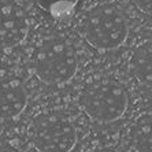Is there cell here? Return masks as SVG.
Returning <instances> with one entry per match:
<instances>
[{"instance_id":"obj_1","label":"cell","mask_w":152,"mask_h":152,"mask_svg":"<svg viewBox=\"0 0 152 152\" xmlns=\"http://www.w3.org/2000/svg\"><path fill=\"white\" fill-rule=\"evenodd\" d=\"M36 75L48 85H62L74 78L78 69L77 52L64 36L42 37L33 52Z\"/></svg>"},{"instance_id":"obj_2","label":"cell","mask_w":152,"mask_h":152,"mask_svg":"<svg viewBox=\"0 0 152 152\" xmlns=\"http://www.w3.org/2000/svg\"><path fill=\"white\" fill-rule=\"evenodd\" d=\"M82 34L91 47L113 51L124 45L129 34V23L122 8L114 3H100L85 14Z\"/></svg>"},{"instance_id":"obj_3","label":"cell","mask_w":152,"mask_h":152,"mask_svg":"<svg viewBox=\"0 0 152 152\" xmlns=\"http://www.w3.org/2000/svg\"><path fill=\"white\" fill-rule=\"evenodd\" d=\"M80 106L91 119L107 124L119 119L129 106L124 85L114 78H96L86 84L80 95Z\"/></svg>"},{"instance_id":"obj_4","label":"cell","mask_w":152,"mask_h":152,"mask_svg":"<svg viewBox=\"0 0 152 152\" xmlns=\"http://www.w3.org/2000/svg\"><path fill=\"white\" fill-rule=\"evenodd\" d=\"M33 145L39 152H70L77 142V129L59 111H44L32 122Z\"/></svg>"},{"instance_id":"obj_5","label":"cell","mask_w":152,"mask_h":152,"mask_svg":"<svg viewBox=\"0 0 152 152\" xmlns=\"http://www.w3.org/2000/svg\"><path fill=\"white\" fill-rule=\"evenodd\" d=\"M29 32L28 12L17 0H0V48L19 45Z\"/></svg>"},{"instance_id":"obj_6","label":"cell","mask_w":152,"mask_h":152,"mask_svg":"<svg viewBox=\"0 0 152 152\" xmlns=\"http://www.w3.org/2000/svg\"><path fill=\"white\" fill-rule=\"evenodd\" d=\"M28 104V91L19 77L0 73V119H14Z\"/></svg>"},{"instance_id":"obj_7","label":"cell","mask_w":152,"mask_h":152,"mask_svg":"<svg viewBox=\"0 0 152 152\" xmlns=\"http://www.w3.org/2000/svg\"><path fill=\"white\" fill-rule=\"evenodd\" d=\"M132 67H133V73L140 84L141 89L145 92V95L148 96V99L151 97V41L142 42L141 45H138L136 51L133 52L132 56Z\"/></svg>"},{"instance_id":"obj_8","label":"cell","mask_w":152,"mask_h":152,"mask_svg":"<svg viewBox=\"0 0 152 152\" xmlns=\"http://www.w3.org/2000/svg\"><path fill=\"white\" fill-rule=\"evenodd\" d=\"M130 142L136 152H151V113L140 114L130 127Z\"/></svg>"},{"instance_id":"obj_9","label":"cell","mask_w":152,"mask_h":152,"mask_svg":"<svg viewBox=\"0 0 152 152\" xmlns=\"http://www.w3.org/2000/svg\"><path fill=\"white\" fill-rule=\"evenodd\" d=\"M39 7L59 22H64L73 17L78 0H36Z\"/></svg>"},{"instance_id":"obj_10","label":"cell","mask_w":152,"mask_h":152,"mask_svg":"<svg viewBox=\"0 0 152 152\" xmlns=\"http://www.w3.org/2000/svg\"><path fill=\"white\" fill-rule=\"evenodd\" d=\"M151 1L152 0H133L136 7L141 11L142 14L151 15Z\"/></svg>"},{"instance_id":"obj_11","label":"cell","mask_w":152,"mask_h":152,"mask_svg":"<svg viewBox=\"0 0 152 152\" xmlns=\"http://www.w3.org/2000/svg\"><path fill=\"white\" fill-rule=\"evenodd\" d=\"M0 152H19V151L10 144H0Z\"/></svg>"},{"instance_id":"obj_12","label":"cell","mask_w":152,"mask_h":152,"mask_svg":"<svg viewBox=\"0 0 152 152\" xmlns=\"http://www.w3.org/2000/svg\"><path fill=\"white\" fill-rule=\"evenodd\" d=\"M93 152H117V151L113 148H99V149H95Z\"/></svg>"}]
</instances>
